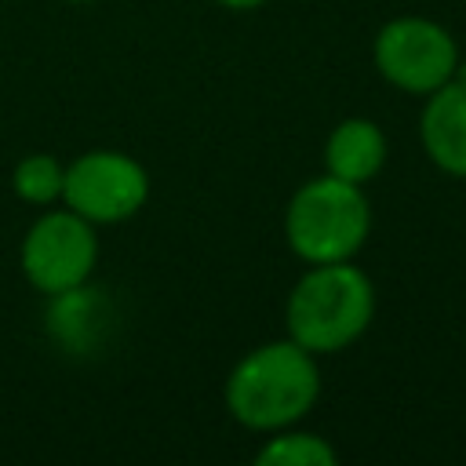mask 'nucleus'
<instances>
[{
  "instance_id": "1",
  "label": "nucleus",
  "mask_w": 466,
  "mask_h": 466,
  "mask_svg": "<svg viewBox=\"0 0 466 466\" xmlns=\"http://www.w3.org/2000/svg\"><path fill=\"white\" fill-rule=\"evenodd\" d=\"M320 386V357L284 335L251 346L229 368L222 382V404L237 426L251 433H273L299 426L317 408Z\"/></svg>"
},
{
  "instance_id": "2",
  "label": "nucleus",
  "mask_w": 466,
  "mask_h": 466,
  "mask_svg": "<svg viewBox=\"0 0 466 466\" xmlns=\"http://www.w3.org/2000/svg\"><path fill=\"white\" fill-rule=\"evenodd\" d=\"M375 309L379 291L364 266L353 258L313 262L302 266L284 299V335L313 357H335L368 335Z\"/></svg>"
},
{
  "instance_id": "3",
  "label": "nucleus",
  "mask_w": 466,
  "mask_h": 466,
  "mask_svg": "<svg viewBox=\"0 0 466 466\" xmlns=\"http://www.w3.org/2000/svg\"><path fill=\"white\" fill-rule=\"evenodd\" d=\"M280 226L288 251L302 266L346 262L357 258L371 237V200L364 186L320 171L288 197Z\"/></svg>"
},
{
  "instance_id": "4",
  "label": "nucleus",
  "mask_w": 466,
  "mask_h": 466,
  "mask_svg": "<svg viewBox=\"0 0 466 466\" xmlns=\"http://www.w3.org/2000/svg\"><path fill=\"white\" fill-rule=\"evenodd\" d=\"M371 62L393 91L426 98L455 76L462 51L444 22L426 15H393L375 29Z\"/></svg>"
},
{
  "instance_id": "5",
  "label": "nucleus",
  "mask_w": 466,
  "mask_h": 466,
  "mask_svg": "<svg viewBox=\"0 0 466 466\" xmlns=\"http://www.w3.org/2000/svg\"><path fill=\"white\" fill-rule=\"evenodd\" d=\"M98 226H91L66 204L44 208L18 240V269L40 299L87 284L98 269Z\"/></svg>"
},
{
  "instance_id": "6",
  "label": "nucleus",
  "mask_w": 466,
  "mask_h": 466,
  "mask_svg": "<svg viewBox=\"0 0 466 466\" xmlns=\"http://www.w3.org/2000/svg\"><path fill=\"white\" fill-rule=\"evenodd\" d=\"M149 171L124 149H84L66 164L62 204L91 226H120L149 200Z\"/></svg>"
},
{
  "instance_id": "7",
  "label": "nucleus",
  "mask_w": 466,
  "mask_h": 466,
  "mask_svg": "<svg viewBox=\"0 0 466 466\" xmlns=\"http://www.w3.org/2000/svg\"><path fill=\"white\" fill-rule=\"evenodd\" d=\"M116 328L113 295L98 284H76L58 295H44V335L66 357H95L109 346Z\"/></svg>"
},
{
  "instance_id": "8",
  "label": "nucleus",
  "mask_w": 466,
  "mask_h": 466,
  "mask_svg": "<svg viewBox=\"0 0 466 466\" xmlns=\"http://www.w3.org/2000/svg\"><path fill=\"white\" fill-rule=\"evenodd\" d=\"M419 142L441 175L466 182V62H459L448 84L422 98Z\"/></svg>"
},
{
  "instance_id": "9",
  "label": "nucleus",
  "mask_w": 466,
  "mask_h": 466,
  "mask_svg": "<svg viewBox=\"0 0 466 466\" xmlns=\"http://www.w3.org/2000/svg\"><path fill=\"white\" fill-rule=\"evenodd\" d=\"M320 160H324L328 175L368 189V182H375L390 160V138L375 120L346 116L328 131Z\"/></svg>"
},
{
  "instance_id": "10",
  "label": "nucleus",
  "mask_w": 466,
  "mask_h": 466,
  "mask_svg": "<svg viewBox=\"0 0 466 466\" xmlns=\"http://www.w3.org/2000/svg\"><path fill=\"white\" fill-rule=\"evenodd\" d=\"M255 462L258 466H335L339 462V448L324 433L302 430V422H299V426H284V430L262 433Z\"/></svg>"
},
{
  "instance_id": "11",
  "label": "nucleus",
  "mask_w": 466,
  "mask_h": 466,
  "mask_svg": "<svg viewBox=\"0 0 466 466\" xmlns=\"http://www.w3.org/2000/svg\"><path fill=\"white\" fill-rule=\"evenodd\" d=\"M11 189L22 204L44 211L62 204V189H66V164L51 153H25L15 167H11Z\"/></svg>"
},
{
  "instance_id": "12",
  "label": "nucleus",
  "mask_w": 466,
  "mask_h": 466,
  "mask_svg": "<svg viewBox=\"0 0 466 466\" xmlns=\"http://www.w3.org/2000/svg\"><path fill=\"white\" fill-rule=\"evenodd\" d=\"M222 11H237V15H248V11H258V7H266L269 0H215Z\"/></svg>"
},
{
  "instance_id": "13",
  "label": "nucleus",
  "mask_w": 466,
  "mask_h": 466,
  "mask_svg": "<svg viewBox=\"0 0 466 466\" xmlns=\"http://www.w3.org/2000/svg\"><path fill=\"white\" fill-rule=\"evenodd\" d=\"M62 4H95V0H62Z\"/></svg>"
}]
</instances>
